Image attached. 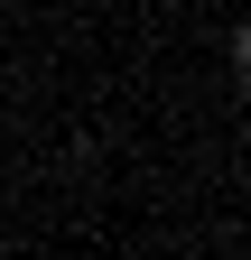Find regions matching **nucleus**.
<instances>
[{"instance_id": "obj_1", "label": "nucleus", "mask_w": 251, "mask_h": 260, "mask_svg": "<svg viewBox=\"0 0 251 260\" xmlns=\"http://www.w3.org/2000/svg\"><path fill=\"white\" fill-rule=\"evenodd\" d=\"M233 65H242V75H251V28H242V38H233Z\"/></svg>"}]
</instances>
